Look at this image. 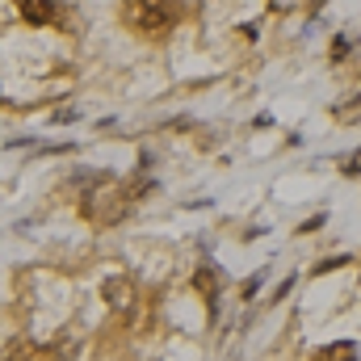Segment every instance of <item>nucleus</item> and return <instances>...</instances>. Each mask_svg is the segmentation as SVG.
<instances>
[{"instance_id": "nucleus-1", "label": "nucleus", "mask_w": 361, "mask_h": 361, "mask_svg": "<svg viewBox=\"0 0 361 361\" xmlns=\"http://www.w3.org/2000/svg\"><path fill=\"white\" fill-rule=\"evenodd\" d=\"M139 193H130V185L118 177H97L92 180V189H85V197H80V214L97 223V227H109V223H118L126 210H130V202H135Z\"/></svg>"}, {"instance_id": "nucleus-2", "label": "nucleus", "mask_w": 361, "mask_h": 361, "mask_svg": "<svg viewBox=\"0 0 361 361\" xmlns=\"http://www.w3.org/2000/svg\"><path fill=\"white\" fill-rule=\"evenodd\" d=\"M122 17H126L130 30H139L147 38H164L185 17V0H126Z\"/></svg>"}, {"instance_id": "nucleus-3", "label": "nucleus", "mask_w": 361, "mask_h": 361, "mask_svg": "<svg viewBox=\"0 0 361 361\" xmlns=\"http://www.w3.org/2000/svg\"><path fill=\"white\" fill-rule=\"evenodd\" d=\"M17 13L25 25H55L63 17V8L55 0H17Z\"/></svg>"}, {"instance_id": "nucleus-4", "label": "nucleus", "mask_w": 361, "mask_h": 361, "mask_svg": "<svg viewBox=\"0 0 361 361\" xmlns=\"http://www.w3.org/2000/svg\"><path fill=\"white\" fill-rule=\"evenodd\" d=\"M105 302L114 311H130L135 307V281L130 277H109L105 281Z\"/></svg>"}, {"instance_id": "nucleus-5", "label": "nucleus", "mask_w": 361, "mask_h": 361, "mask_svg": "<svg viewBox=\"0 0 361 361\" xmlns=\"http://www.w3.org/2000/svg\"><path fill=\"white\" fill-rule=\"evenodd\" d=\"M315 361H357V345H353V341H336V345L319 349Z\"/></svg>"}, {"instance_id": "nucleus-6", "label": "nucleus", "mask_w": 361, "mask_h": 361, "mask_svg": "<svg viewBox=\"0 0 361 361\" xmlns=\"http://www.w3.org/2000/svg\"><path fill=\"white\" fill-rule=\"evenodd\" d=\"M193 286H197V290L206 294V302L214 307V294H219V277H214V269H210V265H202V269L193 273Z\"/></svg>"}, {"instance_id": "nucleus-7", "label": "nucleus", "mask_w": 361, "mask_h": 361, "mask_svg": "<svg viewBox=\"0 0 361 361\" xmlns=\"http://www.w3.org/2000/svg\"><path fill=\"white\" fill-rule=\"evenodd\" d=\"M341 173H345V177H357V173H361V147L353 152V156H345V160H341Z\"/></svg>"}, {"instance_id": "nucleus-8", "label": "nucleus", "mask_w": 361, "mask_h": 361, "mask_svg": "<svg viewBox=\"0 0 361 361\" xmlns=\"http://www.w3.org/2000/svg\"><path fill=\"white\" fill-rule=\"evenodd\" d=\"M345 261H349V257H332V261H319V265H315V273H328V269H341V265H345Z\"/></svg>"}]
</instances>
